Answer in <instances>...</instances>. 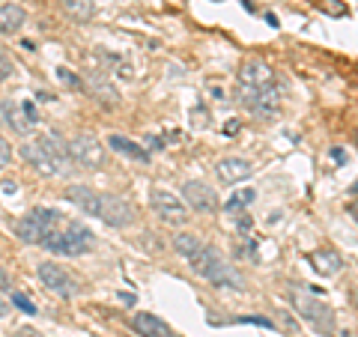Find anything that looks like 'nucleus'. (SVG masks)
Listing matches in <instances>:
<instances>
[{
  "label": "nucleus",
  "instance_id": "obj_1",
  "mask_svg": "<svg viewBox=\"0 0 358 337\" xmlns=\"http://www.w3.org/2000/svg\"><path fill=\"white\" fill-rule=\"evenodd\" d=\"M236 102L251 117L272 120L281 105V87L275 81V72L263 60H245L236 78Z\"/></svg>",
  "mask_w": 358,
  "mask_h": 337
},
{
  "label": "nucleus",
  "instance_id": "obj_2",
  "mask_svg": "<svg viewBox=\"0 0 358 337\" xmlns=\"http://www.w3.org/2000/svg\"><path fill=\"white\" fill-rule=\"evenodd\" d=\"M66 200L75 203L81 212H87V215L102 218L108 227H129L134 221V206L117 194H102V191H93L87 185H69L66 188Z\"/></svg>",
  "mask_w": 358,
  "mask_h": 337
},
{
  "label": "nucleus",
  "instance_id": "obj_3",
  "mask_svg": "<svg viewBox=\"0 0 358 337\" xmlns=\"http://www.w3.org/2000/svg\"><path fill=\"white\" fill-rule=\"evenodd\" d=\"M192 268H194V272L203 278V280H209V284H215V287H221V289H245L242 275H239L227 260H224L221 251H215V248H212V245H206V242H203V248H200V251L192 257Z\"/></svg>",
  "mask_w": 358,
  "mask_h": 337
},
{
  "label": "nucleus",
  "instance_id": "obj_4",
  "mask_svg": "<svg viewBox=\"0 0 358 337\" xmlns=\"http://www.w3.org/2000/svg\"><path fill=\"white\" fill-rule=\"evenodd\" d=\"M66 224V215L51 206H39L15 224V236L27 245H45Z\"/></svg>",
  "mask_w": 358,
  "mask_h": 337
},
{
  "label": "nucleus",
  "instance_id": "obj_5",
  "mask_svg": "<svg viewBox=\"0 0 358 337\" xmlns=\"http://www.w3.org/2000/svg\"><path fill=\"white\" fill-rule=\"evenodd\" d=\"M93 245H96L93 230L84 227L81 221H69V218H66V224L42 245V248H48L51 254H60V257H81L87 251H93Z\"/></svg>",
  "mask_w": 358,
  "mask_h": 337
},
{
  "label": "nucleus",
  "instance_id": "obj_6",
  "mask_svg": "<svg viewBox=\"0 0 358 337\" xmlns=\"http://www.w3.org/2000/svg\"><path fill=\"white\" fill-rule=\"evenodd\" d=\"M289 299H293L299 317L305 322H310L322 334H334V310L320 299V293H313L310 287H293Z\"/></svg>",
  "mask_w": 358,
  "mask_h": 337
},
{
  "label": "nucleus",
  "instance_id": "obj_7",
  "mask_svg": "<svg viewBox=\"0 0 358 337\" xmlns=\"http://www.w3.org/2000/svg\"><path fill=\"white\" fill-rule=\"evenodd\" d=\"M150 206L152 212L159 215L164 224H173V227H182V224L188 221V209L185 203L179 200L176 194H171L167 188H152L150 191Z\"/></svg>",
  "mask_w": 358,
  "mask_h": 337
},
{
  "label": "nucleus",
  "instance_id": "obj_8",
  "mask_svg": "<svg viewBox=\"0 0 358 337\" xmlns=\"http://www.w3.org/2000/svg\"><path fill=\"white\" fill-rule=\"evenodd\" d=\"M36 275H39V280L45 287L51 289V293H57V296H63V299H72V296H78V280L66 272L63 266H57V263H39L36 266Z\"/></svg>",
  "mask_w": 358,
  "mask_h": 337
},
{
  "label": "nucleus",
  "instance_id": "obj_9",
  "mask_svg": "<svg viewBox=\"0 0 358 337\" xmlns=\"http://www.w3.org/2000/svg\"><path fill=\"white\" fill-rule=\"evenodd\" d=\"M69 159H72V164H81V167H102L105 147H102V141L99 138H93L90 131H84L69 143Z\"/></svg>",
  "mask_w": 358,
  "mask_h": 337
},
{
  "label": "nucleus",
  "instance_id": "obj_10",
  "mask_svg": "<svg viewBox=\"0 0 358 337\" xmlns=\"http://www.w3.org/2000/svg\"><path fill=\"white\" fill-rule=\"evenodd\" d=\"M182 197H185V203L192 209H197V212H215L218 209L215 188L200 182V179H188V182L182 185Z\"/></svg>",
  "mask_w": 358,
  "mask_h": 337
},
{
  "label": "nucleus",
  "instance_id": "obj_11",
  "mask_svg": "<svg viewBox=\"0 0 358 337\" xmlns=\"http://www.w3.org/2000/svg\"><path fill=\"white\" fill-rule=\"evenodd\" d=\"M39 147L48 152V159L54 164V171L57 173H69L72 167V159H69V143L60 138V131H45L39 138Z\"/></svg>",
  "mask_w": 358,
  "mask_h": 337
},
{
  "label": "nucleus",
  "instance_id": "obj_12",
  "mask_svg": "<svg viewBox=\"0 0 358 337\" xmlns=\"http://www.w3.org/2000/svg\"><path fill=\"white\" fill-rule=\"evenodd\" d=\"M131 325L141 337H176L171 325H167L164 320H159L155 313H134Z\"/></svg>",
  "mask_w": 358,
  "mask_h": 337
},
{
  "label": "nucleus",
  "instance_id": "obj_13",
  "mask_svg": "<svg viewBox=\"0 0 358 337\" xmlns=\"http://www.w3.org/2000/svg\"><path fill=\"white\" fill-rule=\"evenodd\" d=\"M215 171H218V179H221V182L236 185V182H242V179H248V176H251V164L245 162V159H221Z\"/></svg>",
  "mask_w": 358,
  "mask_h": 337
},
{
  "label": "nucleus",
  "instance_id": "obj_14",
  "mask_svg": "<svg viewBox=\"0 0 358 337\" xmlns=\"http://www.w3.org/2000/svg\"><path fill=\"white\" fill-rule=\"evenodd\" d=\"M21 159H24L30 167H36L42 176H57V171H54V164L48 159V152L39 147V141L36 143H24V147H21Z\"/></svg>",
  "mask_w": 358,
  "mask_h": 337
},
{
  "label": "nucleus",
  "instance_id": "obj_15",
  "mask_svg": "<svg viewBox=\"0 0 358 337\" xmlns=\"http://www.w3.org/2000/svg\"><path fill=\"white\" fill-rule=\"evenodd\" d=\"M310 263L313 268L322 275V278H331V275H338L341 268H343V260H341V254L338 251H331V248H320V251H313L310 254Z\"/></svg>",
  "mask_w": 358,
  "mask_h": 337
},
{
  "label": "nucleus",
  "instance_id": "obj_16",
  "mask_svg": "<svg viewBox=\"0 0 358 337\" xmlns=\"http://www.w3.org/2000/svg\"><path fill=\"white\" fill-rule=\"evenodd\" d=\"M108 147L114 150V152H120V155H129V159H134V162H150V152L143 150V147H138L134 141L122 138V134H110V138H108Z\"/></svg>",
  "mask_w": 358,
  "mask_h": 337
},
{
  "label": "nucleus",
  "instance_id": "obj_17",
  "mask_svg": "<svg viewBox=\"0 0 358 337\" xmlns=\"http://www.w3.org/2000/svg\"><path fill=\"white\" fill-rule=\"evenodd\" d=\"M27 13L18 3H0V33H15L24 24Z\"/></svg>",
  "mask_w": 358,
  "mask_h": 337
},
{
  "label": "nucleus",
  "instance_id": "obj_18",
  "mask_svg": "<svg viewBox=\"0 0 358 337\" xmlns=\"http://www.w3.org/2000/svg\"><path fill=\"white\" fill-rule=\"evenodd\" d=\"M84 84L99 96V102H105V105H117V102H120V93L105 81L102 75H96V72H93V75H87V78H84Z\"/></svg>",
  "mask_w": 358,
  "mask_h": 337
},
{
  "label": "nucleus",
  "instance_id": "obj_19",
  "mask_svg": "<svg viewBox=\"0 0 358 337\" xmlns=\"http://www.w3.org/2000/svg\"><path fill=\"white\" fill-rule=\"evenodd\" d=\"M60 3H63V13L69 18H75V21H90L96 13L93 0H60Z\"/></svg>",
  "mask_w": 358,
  "mask_h": 337
},
{
  "label": "nucleus",
  "instance_id": "obj_20",
  "mask_svg": "<svg viewBox=\"0 0 358 337\" xmlns=\"http://www.w3.org/2000/svg\"><path fill=\"white\" fill-rule=\"evenodd\" d=\"M203 248V239H197L194 233H179L176 239H173V251L176 254H182V257H188V260H192V257Z\"/></svg>",
  "mask_w": 358,
  "mask_h": 337
},
{
  "label": "nucleus",
  "instance_id": "obj_21",
  "mask_svg": "<svg viewBox=\"0 0 358 337\" xmlns=\"http://www.w3.org/2000/svg\"><path fill=\"white\" fill-rule=\"evenodd\" d=\"M254 197H257V191L254 188H242V191H236L230 200H227V212H245V206H251L254 203Z\"/></svg>",
  "mask_w": 358,
  "mask_h": 337
},
{
  "label": "nucleus",
  "instance_id": "obj_22",
  "mask_svg": "<svg viewBox=\"0 0 358 337\" xmlns=\"http://www.w3.org/2000/svg\"><path fill=\"white\" fill-rule=\"evenodd\" d=\"M13 305L18 308V310H24V313H36V305L24 296V293H13Z\"/></svg>",
  "mask_w": 358,
  "mask_h": 337
},
{
  "label": "nucleus",
  "instance_id": "obj_23",
  "mask_svg": "<svg viewBox=\"0 0 358 337\" xmlns=\"http://www.w3.org/2000/svg\"><path fill=\"white\" fill-rule=\"evenodd\" d=\"M9 162H13V147H9V141L0 134V171H6Z\"/></svg>",
  "mask_w": 358,
  "mask_h": 337
},
{
  "label": "nucleus",
  "instance_id": "obj_24",
  "mask_svg": "<svg viewBox=\"0 0 358 337\" xmlns=\"http://www.w3.org/2000/svg\"><path fill=\"white\" fill-rule=\"evenodd\" d=\"M13 60H9L6 57V54H3V48H0V81H6V78H13Z\"/></svg>",
  "mask_w": 358,
  "mask_h": 337
},
{
  "label": "nucleus",
  "instance_id": "obj_25",
  "mask_svg": "<svg viewBox=\"0 0 358 337\" xmlns=\"http://www.w3.org/2000/svg\"><path fill=\"white\" fill-rule=\"evenodd\" d=\"M57 75H60V78H63V81L69 84V87H75V84H78V78H75L69 69H57Z\"/></svg>",
  "mask_w": 358,
  "mask_h": 337
},
{
  "label": "nucleus",
  "instance_id": "obj_26",
  "mask_svg": "<svg viewBox=\"0 0 358 337\" xmlns=\"http://www.w3.org/2000/svg\"><path fill=\"white\" fill-rule=\"evenodd\" d=\"M0 191H3V194L9 197V194H15V191H18V185H15V182H3V185H0Z\"/></svg>",
  "mask_w": 358,
  "mask_h": 337
},
{
  "label": "nucleus",
  "instance_id": "obj_27",
  "mask_svg": "<svg viewBox=\"0 0 358 337\" xmlns=\"http://www.w3.org/2000/svg\"><path fill=\"white\" fill-rule=\"evenodd\" d=\"M0 289H13V280H9L3 272H0Z\"/></svg>",
  "mask_w": 358,
  "mask_h": 337
},
{
  "label": "nucleus",
  "instance_id": "obj_28",
  "mask_svg": "<svg viewBox=\"0 0 358 337\" xmlns=\"http://www.w3.org/2000/svg\"><path fill=\"white\" fill-rule=\"evenodd\" d=\"M224 131H227V134H236V131H239V122L230 120V126H224Z\"/></svg>",
  "mask_w": 358,
  "mask_h": 337
},
{
  "label": "nucleus",
  "instance_id": "obj_29",
  "mask_svg": "<svg viewBox=\"0 0 358 337\" xmlns=\"http://www.w3.org/2000/svg\"><path fill=\"white\" fill-rule=\"evenodd\" d=\"M6 313H9V305H6V301H3V299H0V320H3V317H6Z\"/></svg>",
  "mask_w": 358,
  "mask_h": 337
},
{
  "label": "nucleus",
  "instance_id": "obj_30",
  "mask_svg": "<svg viewBox=\"0 0 358 337\" xmlns=\"http://www.w3.org/2000/svg\"><path fill=\"white\" fill-rule=\"evenodd\" d=\"M350 212H352V215L358 218V203H352V206H350Z\"/></svg>",
  "mask_w": 358,
  "mask_h": 337
},
{
  "label": "nucleus",
  "instance_id": "obj_31",
  "mask_svg": "<svg viewBox=\"0 0 358 337\" xmlns=\"http://www.w3.org/2000/svg\"><path fill=\"white\" fill-rule=\"evenodd\" d=\"M215 3H218V0H215Z\"/></svg>",
  "mask_w": 358,
  "mask_h": 337
}]
</instances>
